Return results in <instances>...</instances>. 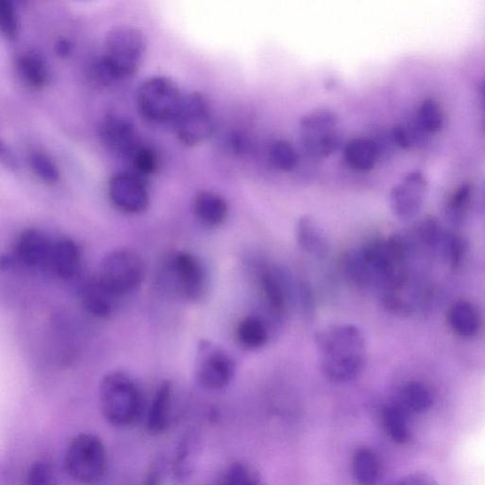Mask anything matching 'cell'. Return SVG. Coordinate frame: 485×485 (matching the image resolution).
<instances>
[{
  "mask_svg": "<svg viewBox=\"0 0 485 485\" xmlns=\"http://www.w3.org/2000/svg\"><path fill=\"white\" fill-rule=\"evenodd\" d=\"M17 68L22 81L28 87L42 90L50 83L51 74L43 56L34 51L22 52L17 60Z\"/></svg>",
  "mask_w": 485,
  "mask_h": 485,
  "instance_id": "19",
  "label": "cell"
},
{
  "mask_svg": "<svg viewBox=\"0 0 485 485\" xmlns=\"http://www.w3.org/2000/svg\"><path fill=\"white\" fill-rule=\"evenodd\" d=\"M385 432L397 444L404 445L410 438L408 411L399 403H393L382 410Z\"/></svg>",
  "mask_w": 485,
  "mask_h": 485,
  "instance_id": "23",
  "label": "cell"
},
{
  "mask_svg": "<svg viewBox=\"0 0 485 485\" xmlns=\"http://www.w3.org/2000/svg\"><path fill=\"white\" fill-rule=\"evenodd\" d=\"M163 472V462L162 460L155 462L148 470L144 481H142L141 485H162Z\"/></svg>",
  "mask_w": 485,
  "mask_h": 485,
  "instance_id": "37",
  "label": "cell"
},
{
  "mask_svg": "<svg viewBox=\"0 0 485 485\" xmlns=\"http://www.w3.org/2000/svg\"><path fill=\"white\" fill-rule=\"evenodd\" d=\"M183 98L179 85L172 79L155 76L140 84L137 105L147 120L163 123L174 122Z\"/></svg>",
  "mask_w": 485,
  "mask_h": 485,
  "instance_id": "6",
  "label": "cell"
},
{
  "mask_svg": "<svg viewBox=\"0 0 485 485\" xmlns=\"http://www.w3.org/2000/svg\"><path fill=\"white\" fill-rule=\"evenodd\" d=\"M470 196H472V187L469 185H464L451 197L449 208L453 215L458 216L466 208Z\"/></svg>",
  "mask_w": 485,
  "mask_h": 485,
  "instance_id": "36",
  "label": "cell"
},
{
  "mask_svg": "<svg viewBox=\"0 0 485 485\" xmlns=\"http://www.w3.org/2000/svg\"><path fill=\"white\" fill-rule=\"evenodd\" d=\"M322 373L335 382H346L364 369L366 346L362 332L352 324L327 328L315 338Z\"/></svg>",
  "mask_w": 485,
  "mask_h": 485,
  "instance_id": "1",
  "label": "cell"
},
{
  "mask_svg": "<svg viewBox=\"0 0 485 485\" xmlns=\"http://www.w3.org/2000/svg\"><path fill=\"white\" fill-rule=\"evenodd\" d=\"M0 158H2L3 164L10 170H17L19 168V163L10 148L2 142V148H0Z\"/></svg>",
  "mask_w": 485,
  "mask_h": 485,
  "instance_id": "41",
  "label": "cell"
},
{
  "mask_svg": "<svg viewBox=\"0 0 485 485\" xmlns=\"http://www.w3.org/2000/svg\"><path fill=\"white\" fill-rule=\"evenodd\" d=\"M425 190V181L419 173L409 175L391 193V205L398 218L408 219L416 216Z\"/></svg>",
  "mask_w": 485,
  "mask_h": 485,
  "instance_id": "15",
  "label": "cell"
},
{
  "mask_svg": "<svg viewBox=\"0 0 485 485\" xmlns=\"http://www.w3.org/2000/svg\"><path fill=\"white\" fill-rule=\"evenodd\" d=\"M168 282L175 292L187 301L202 298L206 288V274L201 260L187 251L171 254L164 265Z\"/></svg>",
  "mask_w": 485,
  "mask_h": 485,
  "instance_id": "9",
  "label": "cell"
},
{
  "mask_svg": "<svg viewBox=\"0 0 485 485\" xmlns=\"http://www.w3.org/2000/svg\"><path fill=\"white\" fill-rule=\"evenodd\" d=\"M111 203L127 215H139L149 206L150 195L146 179L134 172H121L108 181Z\"/></svg>",
  "mask_w": 485,
  "mask_h": 485,
  "instance_id": "11",
  "label": "cell"
},
{
  "mask_svg": "<svg viewBox=\"0 0 485 485\" xmlns=\"http://www.w3.org/2000/svg\"><path fill=\"white\" fill-rule=\"evenodd\" d=\"M30 166L35 175L43 182L53 185L60 179L59 166L44 153H33L30 156Z\"/></svg>",
  "mask_w": 485,
  "mask_h": 485,
  "instance_id": "30",
  "label": "cell"
},
{
  "mask_svg": "<svg viewBox=\"0 0 485 485\" xmlns=\"http://www.w3.org/2000/svg\"><path fill=\"white\" fill-rule=\"evenodd\" d=\"M419 121L424 130L431 133L439 131L443 126V114L434 99H427L423 102L419 111Z\"/></svg>",
  "mask_w": 485,
  "mask_h": 485,
  "instance_id": "33",
  "label": "cell"
},
{
  "mask_svg": "<svg viewBox=\"0 0 485 485\" xmlns=\"http://www.w3.org/2000/svg\"><path fill=\"white\" fill-rule=\"evenodd\" d=\"M194 211L197 219L203 225L215 227L225 222L229 208L219 195L203 191L195 197Z\"/></svg>",
  "mask_w": 485,
  "mask_h": 485,
  "instance_id": "20",
  "label": "cell"
},
{
  "mask_svg": "<svg viewBox=\"0 0 485 485\" xmlns=\"http://www.w3.org/2000/svg\"><path fill=\"white\" fill-rule=\"evenodd\" d=\"M299 136L306 153L314 159H323L338 148L341 137L335 111L321 107L307 113L299 121Z\"/></svg>",
  "mask_w": 485,
  "mask_h": 485,
  "instance_id": "7",
  "label": "cell"
},
{
  "mask_svg": "<svg viewBox=\"0 0 485 485\" xmlns=\"http://www.w3.org/2000/svg\"><path fill=\"white\" fill-rule=\"evenodd\" d=\"M236 338L242 347L250 350L258 349L268 340V328L259 317L250 316L242 319L238 324Z\"/></svg>",
  "mask_w": 485,
  "mask_h": 485,
  "instance_id": "24",
  "label": "cell"
},
{
  "mask_svg": "<svg viewBox=\"0 0 485 485\" xmlns=\"http://www.w3.org/2000/svg\"><path fill=\"white\" fill-rule=\"evenodd\" d=\"M80 296L85 311L98 319L110 317L119 303L118 299L108 293L94 276L82 285Z\"/></svg>",
  "mask_w": 485,
  "mask_h": 485,
  "instance_id": "17",
  "label": "cell"
},
{
  "mask_svg": "<svg viewBox=\"0 0 485 485\" xmlns=\"http://www.w3.org/2000/svg\"><path fill=\"white\" fill-rule=\"evenodd\" d=\"M222 485H263L258 479H256L249 469L241 464L233 465L227 470Z\"/></svg>",
  "mask_w": 485,
  "mask_h": 485,
  "instance_id": "35",
  "label": "cell"
},
{
  "mask_svg": "<svg viewBox=\"0 0 485 485\" xmlns=\"http://www.w3.org/2000/svg\"><path fill=\"white\" fill-rule=\"evenodd\" d=\"M53 239L37 229L24 231L16 242L18 260L26 267L45 271Z\"/></svg>",
  "mask_w": 485,
  "mask_h": 485,
  "instance_id": "13",
  "label": "cell"
},
{
  "mask_svg": "<svg viewBox=\"0 0 485 485\" xmlns=\"http://www.w3.org/2000/svg\"><path fill=\"white\" fill-rule=\"evenodd\" d=\"M174 124L177 136L184 146L193 147L202 145L213 131L206 97L199 92L184 96Z\"/></svg>",
  "mask_w": 485,
  "mask_h": 485,
  "instance_id": "8",
  "label": "cell"
},
{
  "mask_svg": "<svg viewBox=\"0 0 485 485\" xmlns=\"http://www.w3.org/2000/svg\"><path fill=\"white\" fill-rule=\"evenodd\" d=\"M130 161L134 168V173L144 179L155 175L160 168L158 153L142 144L133 153Z\"/></svg>",
  "mask_w": 485,
  "mask_h": 485,
  "instance_id": "29",
  "label": "cell"
},
{
  "mask_svg": "<svg viewBox=\"0 0 485 485\" xmlns=\"http://www.w3.org/2000/svg\"><path fill=\"white\" fill-rule=\"evenodd\" d=\"M74 44L69 39L66 37H60L55 42V52L60 59L66 60L73 53Z\"/></svg>",
  "mask_w": 485,
  "mask_h": 485,
  "instance_id": "40",
  "label": "cell"
},
{
  "mask_svg": "<svg viewBox=\"0 0 485 485\" xmlns=\"http://www.w3.org/2000/svg\"><path fill=\"white\" fill-rule=\"evenodd\" d=\"M107 466V449L97 435L81 433L70 441L65 453V467L75 481L95 483L103 478Z\"/></svg>",
  "mask_w": 485,
  "mask_h": 485,
  "instance_id": "5",
  "label": "cell"
},
{
  "mask_svg": "<svg viewBox=\"0 0 485 485\" xmlns=\"http://www.w3.org/2000/svg\"><path fill=\"white\" fill-rule=\"evenodd\" d=\"M99 402L106 420L115 426L133 424L142 407V396L136 382L126 374L107 375L99 387Z\"/></svg>",
  "mask_w": 485,
  "mask_h": 485,
  "instance_id": "3",
  "label": "cell"
},
{
  "mask_svg": "<svg viewBox=\"0 0 485 485\" xmlns=\"http://www.w3.org/2000/svg\"><path fill=\"white\" fill-rule=\"evenodd\" d=\"M399 404L408 413H423L433 407V395L425 384L417 381L409 382L402 391L401 403Z\"/></svg>",
  "mask_w": 485,
  "mask_h": 485,
  "instance_id": "26",
  "label": "cell"
},
{
  "mask_svg": "<svg viewBox=\"0 0 485 485\" xmlns=\"http://www.w3.org/2000/svg\"><path fill=\"white\" fill-rule=\"evenodd\" d=\"M481 103H482V107L485 109V83L483 84V87L481 89Z\"/></svg>",
  "mask_w": 485,
  "mask_h": 485,
  "instance_id": "42",
  "label": "cell"
},
{
  "mask_svg": "<svg viewBox=\"0 0 485 485\" xmlns=\"http://www.w3.org/2000/svg\"><path fill=\"white\" fill-rule=\"evenodd\" d=\"M195 364L198 383L211 391L227 387L235 374V362L232 356L207 340L199 344Z\"/></svg>",
  "mask_w": 485,
  "mask_h": 485,
  "instance_id": "10",
  "label": "cell"
},
{
  "mask_svg": "<svg viewBox=\"0 0 485 485\" xmlns=\"http://www.w3.org/2000/svg\"><path fill=\"white\" fill-rule=\"evenodd\" d=\"M230 142L233 151L237 155H244L250 150V139L246 134L242 132H234L231 136Z\"/></svg>",
  "mask_w": 485,
  "mask_h": 485,
  "instance_id": "38",
  "label": "cell"
},
{
  "mask_svg": "<svg viewBox=\"0 0 485 485\" xmlns=\"http://www.w3.org/2000/svg\"><path fill=\"white\" fill-rule=\"evenodd\" d=\"M282 280L274 271H265L261 276L263 295L271 311L278 315L287 309L288 292Z\"/></svg>",
  "mask_w": 485,
  "mask_h": 485,
  "instance_id": "27",
  "label": "cell"
},
{
  "mask_svg": "<svg viewBox=\"0 0 485 485\" xmlns=\"http://www.w3.org/2000/svg\"><path fill=\"white\" fill-rule=\"evenodd\" d=\"M353 473L360 485H377L380 468L376 454L368 449L356 451L353 459Z\"/></svg>",
  "mask_w": 485,
  "mask_h": 485,
  "instance_id": "25",
  "label": "cell"
},
{
  "mask_svg": "<svg viewBox=\"0 0 485 485\" xmlns=\"http://www.w3.org/2000/svg\"><path fill=\"white\" fill-rule=\"evenodd\" d=\"M0 30L8 40L16 39L20 33L19 14L10 0H0Z\"/></svg>",
  "mask_w": 485,
  "mask_h": 485,
  "instance_id": "32",
  "label": "cell"
},
{
  "mask_svg": "<svg viewBox=\"0 0 485 485\" xmlns=\"http://www.w3.org/2000/svg\"><path fill=\"white\" fill-rule=\"evenodd\" d=\"M269 161L277 170L290 173L298 166V155L289 141L276 140L270 147Z\"/></svg>",
  "mask_w": 485,
  "mask_h": 485,
  "instance_id": "28",
  "label": "cell"
},
{
  "mask_svg": "<svg viewBox=\"0 0 485 485\" xmlns=\"http://www.w3.org/2000/svg\"><path fill=\"white\" fill-rule=\"evenodd\" d=\"M398 485H438V482L431 475L421 473L409 475Z\"/></svg>",
  "mask_w": 485,
  "mask_h": 485,
  "instance_id": "39",
  "label": "cell"
},
{
  "mask_svg": "<svg viewBox=\"0 0 485 485\" xmlns=\"http://www.w3.org/2000/svg\"><path fill=\"white\" fill-rule=\"evenodd\" d=\"M379 158V148L373 139L356 138L349 140L344 150L346 164L356 172L372 170Z\"/></svg>",
  "mask_w": 485,
  "mask_h": 485,
  "instance_id": "18",
  "label": "cell"
},
{
  "mask_svg": "<svg viewBox=\"0 0 485 485\" xmlns=\"http://www.w3.org/2000/svg\"><path fill=\"white\" fill-rule=\"evenodd\" d=\"M172 391V385L164 382L154 395L147 417V429L153 434L163 433L168 429Z\"/></svg>",
  "mask_w": 485,
  "mask_h": 485,
  "instance_id": "21",
  "label": "cell"
},
{
  "mask_svg": "<svg viewBox=\"0 0 485 485\" xmlns=\"http://www.w3.org/2000/svg\"><path fill=\"white\" fill-rule=\"evenodd\" d=\"M99 136L107 150L127 160L141 145L134 124L119 114L106 116L99 128Z\"/></svg>",
  "mask_w": 485,
  "mask_h": 485,
  "instance_id": "12",
  "label": "cell"
},
{
  "mask_svg": "<svg viewBox=\"0 0 485 485\" xmlns=\"http://www.w3.org/2000/svg\"><path fill=\"white\" fill-rule=\"evenodd\" d=\"M82 253L74 240L54 238L46 266V273L61 279L74 278L81 268Z\"/></svg>",
  "mask_w": 485,
  "mask_h": 485,
  "instance_id": "14",
  "label": "cell"
},
{
  "mask_svg": "<svg viewBox=\"0 0 485 485\" xmlns=\"http://www.w3.org/2000/svg\"><path fill=\"white\" fill-rule=\"evenodd\" d=\"M296 240L299 249L316 258L322 259L330 253V242L317 221L309 216L298 220Z\"/></svg>",
  "mask_w": 485,
  "mask_h": 485,
  "instance_id": "16",
  "label": "cell"
},
{
  "mask_svg": "<svg viewBox=\"0 0 485 485\" xmlns=\"http://www.w3.org/2000/svg\"><path fill=\"white\" fill-rule=\"evenodd\" d=\"M146 276L145 263L131 250L109 252L99 263L94 278L118 301L140 287Z\"/></svg>",
  "mask_w": 485,
  "mask_h": 485,
  "instance_id": "4",
  "label": "cell"
},
{
  "mask_svg": "<svg viewBox=\"0 0 485 485\" xmlns=\"http://www.w3.org/2000/svg\"><path fill=\"white\" fill-rule=\"evenodd\" d=\"M449 322L452 330L464 338L478 335L481 320L476 307L467 302L456 303L449 312Z\"/></svg>",
  "mask_w": 485,
  "mask_h": 485,
  "instance_id": "22",
  "label": "cell"
},
{
  "mask_svg": "<svg viewBox=\"0 0 485 485\" xmlns=\"http://www.w3.org/2000/svg\"><path fill=\"white\" fill-rule=\"evenodd\" d=\"M147 49L144 34L132 26L114 27L106 36L98 68L107 82L132 77L141 65Z\"/></svg>",
  "mask_w": 485,
  "mask_h": 485,
  "instance_id": "2",
  "label": "cell"
},
{
  "mask_svg": "<svg viewBox=\"0 0 485 485\" xmlns=\"http://www.w3.org/2000/svg\"><path fill=\"white\" fill-rule=\"evenodd\" d=\"M28 485H60L54 468L46 461H37L28 470Z\"/></svg>",
  "mask_w": 485,
  "mask_h": 485,
  "instance_id": "34",
  "label": "cell"
},
{
  "mask_svg": "<svg viewBox=\"0 0 485 485\" xmlns=\"http://www.w3.org/2000/svg\"><path fill=\"white\" fill-rule=\"evenodd\" d=\"M195 443L191 436L185 437L179 446L176 460L174 462V473L177 479L183 481L192 473L194 464Z\"/></svg>",
  "mask_w": 485,
  "mask_h": 485,
  "instance_id": "31",
  "label": "cell"
}]
</instances>
